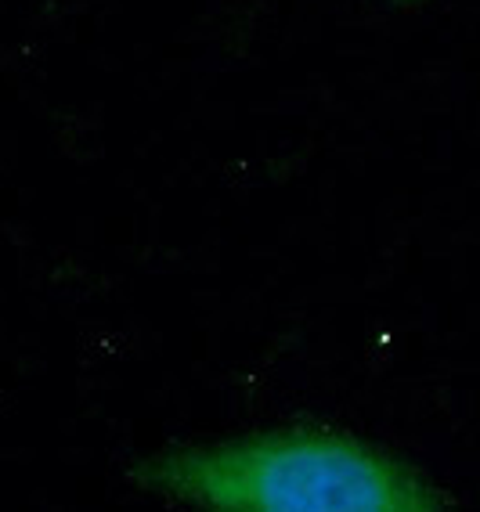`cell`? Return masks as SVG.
I'll list each match as a JSON object with an SVG mask.
<instances>
[{"label":"cell","mask_w":480,"mask_h":512,"mask_svg":"<svg viewBox=\"0 0 480 512\" xmlns=\"http://www.w3.org/2000/svg\"><path fill=\"white\" fill-rule=\"evenodd\" d=\"M145 491L217 512H434L452 505L416 466L336 430H271L192 444L134 469Z\"/></svg>","instance_id":"6da1fadb"}]
</instances>
